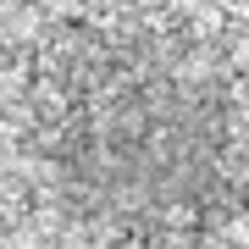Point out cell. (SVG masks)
<instances>
[{"instance_id":"1","label":"cell","mask_w":249,"mask_h":249,"mask_svg":"<svg viewBox=\"0 0 249 249\" xmlns=\"http://www.w3.org/2000/svg\"><path fill=\"white\" fill-rule=\"evenodd\" d=\"M45 55V45H39L28 28H11V22H0V78H22L28 67Z\"/></svg>"},{"instance_id":"2","label":"cell","mask_w":249,"mask_h":249,"mask_svg":"<svg viewBox=\"0 0 249 249\" xmlns=\"http://www.w3.org/2000/svg\"><path fill=\"white\" fill-rule=\"evenodd\" d=\"M6 188H11V166H0V199H6Z\"/></svg>"},{"instance_id":"3","label":"cell","mask_w":249,"mask_h":249,"mask_svg":"<svg viewBox=\"0 0 249 249\" xmlns=\"http://www.w3.org/2000/svg\"><path fill=\"white\" fill-rule=\"evenodd\" d=\"M0 211H6V205H0Z\"/></svg>"}]
</instances>
